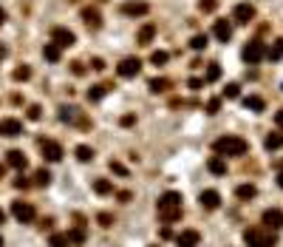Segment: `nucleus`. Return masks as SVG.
Instances as JSON below:
<instances>
[{
    "mask_svg": "<svg viewBox=\"0 0 283 247\" xmlns=\"http://www.w3.org/2000/svg\"><path fill=\"white\" fill-rule=\"evenodd\" d=\"M167 60H170L167 51H153V54H150V63H153V66H164Z\"/></svg>",
    "mask_w": 283,
    "mask_h": 247,
    "instance_id": "nucleus-35",
    "label": "nucleus"
},
{
    "mask_svg": "<svg viewBox=\"0 0 283 247\" xmlns=\"http://www.w3.org/2000/svg\"><path fill=\"white\" fill-rule=\"evenodd\" d=\"M212 34L218 37L221 43H229V37H232V23H229V20H215V29H212Z\"/></svg>",
    "mask_w": 283,
    "mask_h": 247,
    "instance_id": "nucleus-13",
    "label": "nucleus"
},
{
    "mask_svg": "<svg viewBox=\"0 0 283 247\" xmlns=\"http://www.w3.org/2000/svg\"><path fill=\"white\" fill-rule=\"evenodd\" d=\"M190 88H193V91H198V88H201V80H196V77H193V80H190Z\"/></svg>",
    "mask_w": 283,
    "mask_h": 247,
    "instance_id": "nucleus-48",
    "label": "nucleus"
},
{
    "mask_svg": "<svg viewBox=\"0 0 283 247\" xmlns=\"http://www.w3.org/2000/svg\"><path fill=\"white\" fill-rule=\"evenodd\" d=\"M139 71H142V60L139 57H125L119 66H116V74L125 77V80H127V77H136Z\"/></svg>",
    "mask_w": 283,
    "mask_h": 247,
    "instance_id": "nucleus-8",
    "label": "nucleus"
},
{
    "mask_svg": "<svg viewBox=\"0 0 283 247\" xmlns=\"http://www.w3.org/2000/svg\"><path fill=\"white\" fill-rule=\"evenodd\" d=\"M0 247H3V236H0Z\"/></svg>",
    "mask_w": 283,
    "mask_h": 247,
    "instance_id": "nucleus-52",
    "label": "nucleus"
},
{
    "mask_svg": "<svg viewBox=\"0 0 283 247\" xmlns=\"http://www.w3.org/2000/svg\"><path fill=\"white\" fill-rule=\"evenodd\" d=\"M277 185H280V188H283V168H280V171H277Z\"/></svg>",
    "mask_w": 283,
    "mask_h": 247,
    "instance_id": "nucleus-49",
    "label": "nucleus"
},
{
    "mask_svg": "<svg viewBox=\"0 0 283 247\" xmlns=\"http://www.w3.org/2000/svg\"><path fill=\"white\" fill-rule=\"evenodd\" d=\"M241 94V88H238V83H229V86L224 88V97L226 100H235V97Z\"/></svg>",
    "mask_w": 283,
    "mask_h": 247,
    "instance_id": "nucleus-37",
    "label": "nucleus"
},
{
    "mask_svg": "<svg viewBox=\"0 0 283 247\" xmlns=\"http://www.w3.org/2000/svg\"><path fill=\"white\" fill-rule=\"evenodd\" d=\"M6 162H9L12 168H20V171H23L28 159H26V153H23V151H9V153H6Z\"/></svg>",
    "mask_w": 283,
    "mask_h": 247,
    "instance_id": "nucleus-21",
    "label": "nucleus"
},
{
    "mask_svg": "<svg viewBox=\"0 0 283 247\" xmlns=\"http://www.w3.org/2000/svg\"><path fill=\"white\" fill-rule=\"evenodd\" d=\"M28 185H31V182H28L26 176H17V179H14V188H23V190H26Z\"/></svg>",
    "mask_w": 283,
    "mask_h": 247,
    "instance_id": "nucleus-43",
    "label": "nucleus"
},
{
    "mask_svg": "<svg viewBox=\"0 0 283 247\" xmlns=\"http://www.w3.org/2000/svg\"><path fill=\"white\" fill-rule=\"evenodd\" d=\"M20 134H23V122H20V119H14V116L0 119V137H20Z\"/></svg>",
    "mask_w": 283,
    "mask_h": 247,
    "instance_id": "nucleus-10",
    "label": "nucleus"
},
{
    "mask_svg": "<svg viewBox=\"0 0 283 247\" xmlns=\"http://www.w3.org/2000/svg\"><path fill=\"white\" fill-rule=\"evenodd\" d=\"M26 114H28V119H40V116H42V108H40V105H28Z\"/></svg>",
    "mask_w": 283,
    "mask_h": 247,
    "instance_id": "nucleus-40",
    "label": "nucleus"
},
{
    "mask_svg": "<svg viewBox=\"0 0 283 247\" xmlns=\"http://www.w3.org/2000/svg\"><path fill=\"white\" fill-rule=\"evenodd\" d=\"M198 202H201V208H207V211H218L221 208V193L218 190H201Z\"/></svg>",
    "mask_w": 283,
    "mask_h": 247,
    "instance_id": "nucleus-12",
    "label": "nucleus"
},
{
    "mask_svg": "<svg viewBox=\"0 0 283 247\" xmlns=\"http://www.w3.org/2000/svg\"><path fill=\"white\" fill-rule=\"evenodd\" d=\"M263 145H266V151H277V148H283V134H269V137L263 139Z\"/></svg>",
    "mask_w": 283,
    "mask_h": 247,
    "instance_id": "nucleus-26",
    "label": "nucleus"
},
{
    "mask_svg": "<svg viewBox=\"0 0 283 247\" xmlns=\"http://www.w3.org/2000/svg\"><path fill=\"white\" fill-rule=\"evenodd\" d=\"M241 54H244V60H247L249 66H255V63H261V60L266 57V46H263L261 40H249Z\"/></svg>",
    "mask_w": 283,
    "mask_h": 247,
    "instance_id": "nucleus-4",
    "label": "nucleus"
},
{
    "mask_svg": "<svg viewBox=\"0 0 283 247\" xmlns=\"http://www.w3.org/2000/svg\"><path fill=\"white\" fill-rule=\"evenodd\" d=\"M42 57L49 60V63H57V60L63 57V49H60L57 43H45L42 46Z\"/></svg>",
    "mask_w": 283,
    "mask_h": 247,
    "instance_id": "nucleus-18",
    "label": "nucleus"
},
{
    "mask_svg": "<svg viewBox=\"0 0 283 247\" xmlns=\"http://www.w3.org/2000/svg\"><path fill=\"white\" fill-rule=\"evenodd\" d=\"M14 80L17 83H23V80H28V77H31V68L28 66H20V68H14V74H12Z\"/></svg>",
    "mask_w": 283,
    "mask_h": 247,
    "instance_id": "nucleus-36",
    "label": "nucleus"
},
{
    "mask_svg": "<svg viewBox=\"0 0 283 247\" xmlns=\"http://www.w3.org/2000/svg\"><path fill=\"white\" fill-rule=\"evenodd\" d=\"M49 244H51V247H71V241H68V233H51Z\"/></svg>",
    "mask_w": 283,
    "mask_h": 247,
    "instance_id": "nucleus-30",
    "label": "nucleus"
},
{
    "mask_svg": "<svg viewBox=\"0 0 283 247\" xmlns=\"http://www.w3.org/2000/svg\"><path fill=\"white\" fill-rule=\"evenodd\" d=\"M244 108H247V111H255V114H258V111H263V108H266V102H263L261 100V97H247V100H244Z\"/></svg>",
    "mask_w": 283,
    "mask_h": 247,
    "instance_id": "nucleus-24",
    "label": "nucleus"
},
{
    "mask_svg": "<svg viewBox=\"0 0 283 247\" xmlns=\"http://www.w3.org/2000/svg\"><path fill=\"white\" fill-rule=\"evenodd\" d=\"M34 185H37V188H49V185H51V174L45 171V168H40V171L34 174Z\"/></svg>",
    "mask_w": 283,
    "mask_h": 247,
    "instance_id": "nucleus-28",
    "label": "nucleus"
},
{
    "mask_svg": "<svg viewBox=\"0 0 283 247\" xmlns=\"http://www.w3.org/2000/svg\"><path fill=\"white\" fill-rule=\"evenodd\" d=\"M218 111H221V100H218V97H212V100L207 102V114H210V116H215Z\"/></svg>",
    "mask_w": 283,
    "mask_h": 247,
    "instance_id": "nucleus-38",
    "label": "nucleus"
},
{
    "mask_svg": "<svg viewBox=\"0 0 283 247\" xmlns=\"http://www.w3.org/2000/svg\"><path fill=\"white\" fill-rule=\"evenodd\" d=\"M176 241H178V247H196L198 241H201V233L198 230H181L176 236Z\"/></svg>",
    "mask_w": 283,
    "mask_h": 247,
    "instance_id": "nucleus-14",
    "label": "nucleus"
},
{
    "mask_svg": "<svg viewBox=\"0 0 283 247\" xmlns=\"http://www.w3.org/2000/svg\"><path fill=\"white\" fill-rule=\"evenodd\" d=\"M51 43H57L60 49H68V46L77 43V37H74V31L71 29H63V26H54L51 29Z\"/></svg>",
    "mask_w": 283,
    "mask_h": 247,
    "instance_id": "nucleus-6",
    "label": "nucleus"
},
{
    "mask_svg": "<svg viewBox=\"0 0 283 247\" xmlns=\"http://www.w3.org/2000/svg\"><path fill=\"white\" fill-rule=\"evenodd\" d=\"M275 125H277V128H283V108L275 114Z\"/></svg>",
    "mask_w": 283,
    "mask_h": 247,
    "instance_id": "nucleus-46",
    "label": "nucleus"
},
{
    "mask_svg": "<svg viewBox=\"0 0 283 247\" xmlns=\"http://www.w3.org/2000/svg\"><path fill=\"white\" fill-rule=\"evenodd\" d=\"M12 216L17 219V222H23V225H28V222L34 219V204H28V202H12Z\"/></svg>",
    "mask_w": 283,
    "mask_h": 247,
    "instance_id": "nucleus-9",
    "label": "nucleus"
},
{
    "mask_svg": "<svg viewBox=\"0 0 283 247\" xmlns=\"http://www.w3.org/2000/svg\"><path fill=\"white\" fill-rule=\"evenodd\" d=\"M113 86H108V83H99V86H91L88 88V100L91 102H97V100H102V97L108 94V91H111Z\"/></svg>",
    "mask_w": 283,
    "mask_h": 247,
    "instance_id": "nucleus-19",
    "label": "nucleus"
},
{
    "mask_svg": "<svg viewBox=\"0 0 283 247\" xmlns=\"http://www.w3.org/2000/svg\"><path fill=\"white\" fill-rule=\"evenodd\" d=\"M136 122V116L133 114H127V116H122V125H133Z\"/></svg>",
    "mask_w": 283,
    "mask_h": 247,
    "instance_id": "nucleus-45",
    "label": "nucleus"
},
{
    "mask_svg": "<svg viewBox=\"0 0 283 247\" xmlns=\"http://www.w3.org/2000/svg\"><path fill=\"white\" fill-rule=\"evenodd\" d=\"M244 241L249 247H275V233L272 230H263V227H249L244 230Z\"/></svg>",
    "mask_w": 283,
    "mask_h": 247,
    "instance_id": "nucleus-3",
    "label": "nucleus"
},
{
    "mask_svg": "<svg viewBox=\"0 0 283 247\" xmlns=\"http://www.w3.org/2000/svg\"><path fill=\"white\" fill-rule=\"evenodd\" d=\"M97 222H99L102 227H111V225H113V216H111V213H99Z\"/></svg>",
    "mask_w": 283,
    "mask_h": 247,
    "instance_id": "nucleus-41",
    "label": "nucleus"
},
{
    "mask_svg": "<svg viewBox=\"0 0 283 247\" xmlns=\"http://www.w3.org/2000/svg\"><path fill=\"white\" fill-rule=\"evenodd\" d=\"M218 77H221V66H218V63H210V66H207L204 80H207V83H215Z\"/></svg>",
    "mask_w": 283,
    "mask_h": 247,
    "instance_id": "nucleus-32",
    "label": "nucleus"
},
{
    "mask_svg": "<svg viewBox=\"0 0 283 247\" xmlns=\"http://www.w3.org/2000/svg\"><path fill=\"white\" fill-rule=\"evenodd\" d=\"M153 34H156V26H153V23H145V26L139 29V34H136V43H139V46H148L150 40H153Z\"/></svg>",
    "mask_w": 283,
    "mask_h": 247,
    "instance_id": "nucleus-17",
    "label": "nucleus"
},
{
    "mask_svg": "<svg viewBox=\"0 0 283 247\" xmlns=\"http://www.w3.org/2000/svg\"><path fill=\"white\" fill-rule=\"evenodd\" d=\"M3 23H6V12H3V9H0V26H3Z\"/></svg>",
    "mask_w": 283,
    "mask_h": 247,
    "instance_id": "nucleus-50",
    "label": "nucleus"
},
{
    "mask_svg": "<svg viewBox=\"0 0 283 247\" xmlns=\"http://www.w3.org/2000/svg\"><path fill=\"white\" fill-rule=\"evenodd\" d=\"M148 88L153 91V94H164L170 88V80H164V77H153V80L148 83Z\"/></svg>",
    "mask_w": 283,
    "mask_h": 247,
    "instance_id": "nucleus-22",
    "label": "nucleus"
},
{
    "mask_svg": "<svg viewBox=\"0 0 283 247\" xmlns=\"http://www.w3.org/2000/svg\"><path fill=\"white\" fill-rule=\"evenodd\" d=\"M207 43H210V40H207V34H196V37L190 40V49H193V51H204Z\"/></svg>",
    "mask_w": 283,
    "mask_h": 247,
    "instance_id": "nucleus-33",
    "label": "nucleus"
},
{
    "mask_svg": "<svg viewBox=\"0 0 283 247\" xmlns=\"http://www.w3.org/2000/svg\"><path fill=\"white\" fill-rule=\"evenodd\" d=\"M108 168H111L113 174H119V176H127V168L122 165V162H116V159H111V162H108Z\"/></svg>",
    "mask_w": 283,
    "mask_h": 247,
    "instance_id": "nucleus-39",
    "label": "nucleus"
},
{
    "mask_svg": "<svg viewBox=\"0 0 283 247\" xmlns=\"http://www.w3.org/2000/svg\"><path fill=\"white\" fill-rule=\"evenodd\" d=\"M207 171L215 176H224L226 174V162L221 159V156H210V162H207Z\"/></svg>",
    "mask_w": 283,
    "mask_h": 247,
    "instance_id": "nucleus-20",
    "label": "nucleus"
},
{
    "mask_svg": "<svg viewBox=\"0 0 283 247\" xmlns=\"http://www.w3.org/2000/svg\"><path fill=\"white\" fill-rule=\"evenodd\" d=\"M60 119H63V122H74V119H77V108L63 105V108H60Z\"/></svg>",
    "mask_w": 283,
    "mask_h": 247,
    "instance_id": "nucleus-34",
    "label": "nucleus"
},
{
    "mask_svg": "<svg viewBox=\"0 0 283 247\" xmlns=\"http://www.w3.org/2000/svg\"><path fill=\"white\" fill-rule=\"evenodd\" d=\"M266 57L269 60H280L283 57V37H280V40H275V43L266 49Z\"/></svg>",
    "mask_w": 283,
    "mask_h": 247,
    "instance_id": "nucleus-27",
    "label": "nucleus"
},
{
    "mask_svg": "<svg viewBox=\"0 0 283 247\" xmlns=\"http://www.w3.org/2000/svg\"><path fill=\"white\" fill-rule=\"evenodd\" d=\"M77 159L79 162H93V148H88V145H77Z\"/></svg>",
    "mask_w": 283,
    "mask_h": 247,
    "instance_id": "nucleus-31",
    "label": "nucleus"
},
{
    "mask_svg": "<svg viewBox=\"0 0 283 247\" xmlns=\"http://www.w3.org/2000/svg\"><path fill=\"white\" fill-rule=\"evenodd\" d=\"M156 211H159V219H162L164 225L178 222V219H181V193H176V190L162 193L159 202H156Z\"/></svg>",
    "mask_w": 283,
    "mask_h": 247,
    "instance_id": "nucleus-1",
    "label": "nucleus"
},
{
    "mask_svg": "<svg viewBox=\"0 0 283 247\" xmlns=\"http://www.w3.org/2000/svg\"><path fill=\"white\" fill-rule=\"evenodd\" d=\"M148 12H150L148 3H127V6H122V15H127V17H142Z\"/></svg>",
    "mask_w": 283,
    "mask_h": 247,
    "instance_id": "nucleus-15",
    "label": "nucleus"
},
{
    "mask_svg": "<svg viewBox=\"0 0 283 247\" xmlns=\"http://www.w3.org/2000/svg\"><path fill=\"white\" fill-rule=\"evenodd\" d=\"M212 151L218 153V156H244L249 151V142L244 137H232V134H226V137L215 139L212 142Z\"/></svg>",
    "mask_w": 283,
    "mask_h": 247,
    "instance_id": "nucleus-2",
    "label": "nucleus"
},
{
    "mask_svg": "<svg viewBox=\"0 0 283 247\" xmlns=\"http://www.w3.org/2000/svg\"><path fill=\"white\" fill-rule=\"evenodd\" d=\"M215 6H218V0H201V3H198V9H201V12H212Z\"/></svg>",
    "mask_w": 283,
    "mask_h": 247,
    "instance_id": "nucleus-42",
    "label": "nucleus"
},
{
    "mask_svg": "<svg viewBox=\"0 0 283 247\" xmlns=\"http://www.w3.org/2000/svg\"><path fill=\"white\" fill-rule=\"evenodd\" d=\"M82 20L88 29H99V26H102V17H99L97 9H82Z\"/></svg>",
    "mask_w": 283,
    "mask_h": 247,
    "instance_id": "nucleus-16",
    "label": "nucleus"
},
{
    "mask_svg": "<svg viewBox=\"0 0 283 247\" xmlns=\"http://www.w3.org/2000/svg\"><path fill=\"white\" fill-rule=\"evenodd\" d=\"M261 222H263V227L266 230H280L283 227V211H277V208H269V211H263V216H261Z\"/></svg>",
    "mask_w": 283,
    "mask_h": 247,
    "instance_id": "nucleus-7",
    "label": "nucleus"
},
{
    "mask_svg": "<svg viewBox=\"0 0 283 247\" xmlns=\"http://www.w3.org/2000/svg\"><path fill=\"white\" fill-rule=\"evenodd\" d=\"M85 239H88L85 227H74V230H68V241H71V244H85Z\"/></svg>",
    "mask_w": 283,
    "mask_h": 247,
    "instance_id": "nucleus-25",
    "label": "nucleus"
},
{
    "mask_svg": "<svg viewBox=\"0 0 283 247\" xmlns=\"http://www.w3.org/2000/svg\"><path fill=\"white\" fill-rule=\"evenodd\" d=\"M255 193H258L255 185H238V190H235V196L238 199H255Z\"/></svg>",
    "mask_w": 283,
    "mask_h": 247,
    "instance_id": "nucleus-29",
    "label": "nucleus"
},
{
    "mask_svg": "<svg viewBox=\"0 0 283 247\" xmlns=\"http://www.w3.org/2000/svg\"><path fill=\"white\" fill-rule=\"evenodd\" d=\"M3 222H6V213H3V211H0V225H3Z\"/></svg>",
    "mask_w": 283,
    "mask_h": 247,
    "instance_id": "nucleus-51",
    "label": "nucleus"
},
{
    "mask_svg": "<svg viewBox=\"0 0 283 247\" xmlns=\"http://www.w3.org/2000/svg\"><path fill=\"white\" fill-rule=\"evenodd\" d=\"M252 17H255V6H252V3H238V6H235V12H232V20L241 23V26H247Z\"/></svg>",
    "mask_w": 283,
    "mask_h": 247,
    "instance_id": "nucleus-11",
    "label": "nucleus"
},
{
    "mask_svg": "<svg viewBox=\"0 0 283 247\" xmlns=\"http://www.w3.org/2000/svg\"><path fill=\"white\" fill-rule=\"evenodd\" d=\"M91 68H93V71H102V68H105V60L93 57V60H91Z\"/></svg>",
    "mask_w": 283,
    "mask_h": 247,
    "instance_id": "nucleus-44",
    "label": "nucleus"
},
{
    "mask_svg": "<svg viewBox=\"0 0 283 247\" xmlns=\"http://www.w3.org/2000/svg\"><path fill=\"white\" fill-rule=\"evenodd\" d=\"M159 236H162V239H170L173 233H170V227H162V230H159Z\"/></svg>",
    "mask_w": 283,
    "mask_h": 247,
    "instance_id": "nucleus-47",
    "label": "nucleus"
},
{
    "mask_svg": "<svg viewBox=\"0 0 283 247\" xmlns=\"http://www.w3.org/2000/svg\"><path fill=\"white\" fill-rule=\"evenodd\" d=\"M93 193H99V196H108V193H113V182H108V179H93Z\"/></svg>",
    "mask_w": 283,
    "mask_h": 247,
    "instance_id": "nucleus-23",
    "label": "nucleus"
},
{
    "mask_svg": "<svg viewBox=\"0 0 283 247\" xmlns=\"http://www.w3.org/2000/svg\"><path fill=\"white\" fill-rule=\"evenodd\" d=\"M40 151H42V159H45V162H60V159H63V145L54 142V139H42Z\"/></svg>",
    "mask_w": 283,
    "mask_h": 247,
    "instance_id": "nucleus-5",
    "label": "nucleus"
}]
</instances>
